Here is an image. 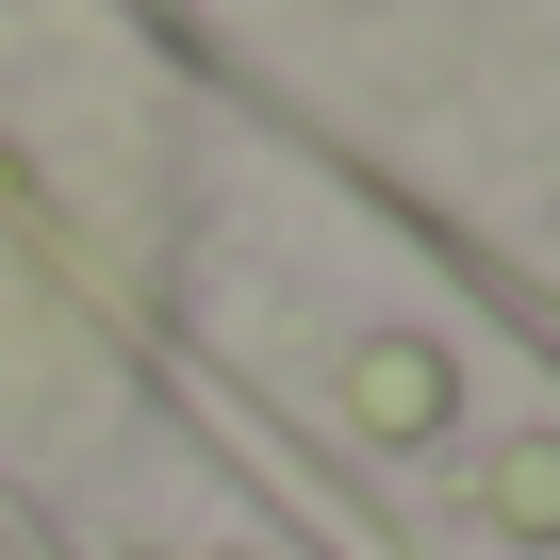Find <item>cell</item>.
Here are the masks:
<instances>
[{"mask_svg": "<svg viewBox=\"0 0 560 560\" xmlns=\"http://www.w3.org/2000/svg\"><path fill=\"white\" fill-rule=\"evenodd\" d=\"M478 511H494L511 544H560V445H494V478H478Z\"/></svg>", "mask_w": 560, "mask_h": 560, "instance_id": "obj_2", "label": "cell"}, {"mask_svg": "<svg viewBox=\"0 0 560 560\" xmlns=\"http://www.w3.org/2000/svg\"><path fill=\"white\" fill-rule=\"evenodd\" d=\"M347 412H363L380 445H412V429L445 412V347H412V330H380V347H347Z\"/></svg>", "mask_w": 560, "mask_h": 560, "instance_id": "obj_1", "label": "cell"}]
</instances>
